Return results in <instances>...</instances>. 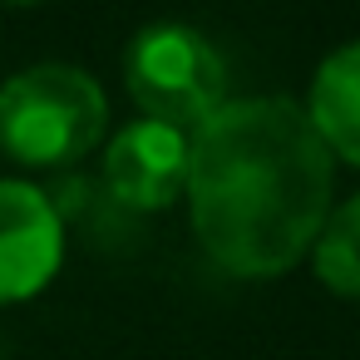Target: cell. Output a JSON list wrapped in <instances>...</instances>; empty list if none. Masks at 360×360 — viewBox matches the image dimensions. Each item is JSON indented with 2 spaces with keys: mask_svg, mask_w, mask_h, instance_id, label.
Wrapping results in <instances>:
<instances>
[{
  "mask_svg": "<svg viewBox=\"0 0 360 360\" xmlns=\"http://www.w3.org/2000/svg\"><path fill=\"white\" fill-rule=\"evenodd\" d=\"M335 158L281 94L227 99L188 143V212L202 252L247 281L291 271L330 217Z\"/></svg>",
  "mask_w": 360,
  "mask_h": 360,
  "instance_id": "cell-1",
  "label": "cell"
},
{
  "mask_svg": "<svg viewBox=\"0 0 360 360\" xmlns=\"http://www.w3.org/2000/svg\"><path fill=\"white\" fill-rule=\"evenodd\" d=\"M109 124V99L79 65H30L0 84V153L25 168L79 163Z\"/></svg>",
  "mask_w": 360,
  "mask_h": 360,
  "instance_id": "cell-2",
  "label": "cell"
},
{
  "mask_svg": "<svg viewBox=\"0 0 360 360\" xmlns=\"http://www.w3.org/2000/svg\"><path fill=\"white\" fill-rule=\"evenodd\" d=\"M124 84L153 124L193 134L227 104V60L202 30L163 20L129 40Z\"/></svg>",
  "mask_w": 360,
  "mask_h": 360,
  "instance_id": "cell-3",
  "label": "cell"
},
{
  "mask_svg": "<svg viewBox=\"0 0 360 360\" xmlns=\"http://www.w3.org/2000/svg\"><path fill=\"white\" fill-rule=\"evenodd\" d=\"M65 262V222L45 188L0 178V306L50 286Z\"/></svg>",
  "mask_w": 360,
  "mask_h": 360,
  "instance_id": "cell-4",
  "label": "cell"
},
{
  "mask_svg": "<svg viewBox=\"0 0 360 360\" xmlns=\"http://www.w3.org/2000/svg\"><path fill=\"white\" fill-rule=\"evenodd\" d=\"M188 143L193 134L139 119L114 134L104 153V188L129 212H158L183 198L188 188Z\"/></svg>",
  "mask_w": 360,
  "mask_h": 360,
  "instance_id": "cell-5",
  "label": "cell"
},
{
  "mask_svg": "<svg viewBox=\"0 0 360 360\" xmlns=\"http://www.w3.org/2000/svg\"><path fill=\"white\" fill-rule=\"evenodd\" d=\"M306 119L321 134V143L330 148V158L340 153L345 163L360 168V40L340 45L330 60H321V70L311 79Z\"/></svg>",
  "mask_w": 360,
  "mask_h": 360,
  "instance_id": "cell-6",
  "label": "cell"
},
{
  "mask_svg": "<svg viewBox=\"0 0 360 360\" xmlns=\"http://www.w3.org/2000/svg\"><path fill=\"white\" fill-rule=\"evenodd\" d=\"M311 262H316V281L321 286H330L335 296L360 301V193L345 198L326 217L321 237L311 242Z\"/></svg>",
  "mask_w": 360,
  "mask_h": 360,
  "instance_id": "cell-7",
  "label": "cell"
},
{
  "mask_svg": "<svg viewBox=\"0 0 360 360\" xmlns=\"http://www.w3.org/2000/svg\"><path fill=\"white\" fill-rule=\"evenodd\" d=\"M11 6H40V0H11Z\"/></svg>",
  "mask_w": 360,
  "mask_h": 360,
  "instance_id": "cell-8",
  "label": "cell"
}]
</instances>
